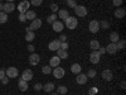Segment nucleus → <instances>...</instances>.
<instances>
[{"instance_id": "f257e3e1", "label": "nucleus", "mask_w": 126, "mask_h": 95, "mask_svg": "<svg viewBox=\"0 0 126 95\" xmlns=\"http://www.w3.org/2000/svg\"><path fill=\"white\" fill-rule=\"evenodd\" d=\"M64 24H66V27H67L68 29H76L77 25H78V20H77V18L69 15L68 18L64 19Z\"/></svg>"}, {"instance_id": "f03ea898", "label": "nucleus", "mask_w": 126, "mask_h": 95, "mask_svg": "<svg viewBox=\"0 0 126 95\" xmlns=\"http://www.w3.org/2000/svg\"><path fill=\"white\" fill-rule=\"evenodd\" d=\"M30 6V1L28 0H23V1H20L19 5H18V10L20 14H25L28 12V8Z\"/></svg>"}, {"instance_id": "7ed1b4c3", "label": "nucleus", "mask_w": 126, "mask_h": 95, "mask_svg": "<svg viewBox=\"0 0 126 95\" xmlns=\"http://www.w3.org/2000/svg\"><path fill=\"white\" fill-rule=\"evenodd\" d=\"M75 13H76V15L83 18V17H86V15H87L88 12H87V8H86V6H83V5H76V8H75Z\"/></svg>"}, {"instance_id": "20e7f679", "label": "nucleus", "mask_w": 126, "mask_h": 95, "mask_svg": "<svg viewBox=\"0 0 126 95\" xmlns=\"http://www.w3.org/2000/svg\"><path fill=\"white\" fill-rule=\"evenodd\" d=\"M52 72H53V76L56 79H62V77H64V69H62L61 66H57L54 67L53 70H52Z\"/></svg>"}, {"instance_id": "39448f33", "label": "nucleus", "mask_w": 126, "mask_h": 95, "mask_svg": "<svg viewBox=\"0 0 126 95\" xmlns=\"http://www.w3.org/2000/svg\"><path fill=\"white\" fill-rule=\"evenodd\" d=\"M100 60H101V55L98 53V51H92L91 53H90V61L92 62V63H98L100 62Z\"/></svg>"}, {"instance_id": "423d86ee", "label": "nucleus", "mask_w": 126, "mask_h": 95, "mask_svg": "<svg viewBox=\"0 0 126 95\" xmlns=\"http://www.w3.org/2000/svg\"><path fill=\"white\" fill-rule=\"evenodd\" d=\"M100 29V22L98 20H92V22L90 23L88 25V30L91 32V33H97Z\"/></svg>"}, {"instance_id": "0eeeda50", "label": "nucleus", "mask_w": 126, "mask_h": 95, "mask_svg": "<svg viewBox=\"0 0 126 95\" xmlns=\"http://www.w3.org/2000/svg\"><path fill=\"white\" fill-rule=\"evenodd\" d=\"M5 75L10 79H14V77H18V69L16 67H9L5 70Z\"/></svg>"}, {"instance_id": "6e6552de", "label": "nucleus", "mask_w": 126, "mask_h": 95, "mask_svg": "<svg viewBox=\"0 0 126 95\" xmlns=\"http://www.w3.org/2000/svg\"><path fill=\"white\" fill-rule=\"evenodd\" d=\"M101 75H102V79H103L105 81H111V80L113 79V73H112V71L109 70V69L103 70Z\"/></svg>"}, {"instance_id": "1a4fd4ad", "label": "nucleus", "mask_w": 126, "mask_h": 95, "mask_svg": "<svg viewBox=\"0 0 126 95\" xmlns=\"http://www.w3.org/2000/svg\"><path fill=\"white\" fill-rule=\"evenodd\" d=\"M39 61H40V57H39V55L38 53H32L30 56H29V63L32 66H35V65H38L39 63Z\"/></svg>"}, {"instance_id": "9d476101", "label": "nucleus", "mask_w": 126, "mask_h": 95, "mask_svg": "<svg viewBox=\"0 0 126 95\" xmlns=\"http://www.w3.org/2000/svg\"><path fill=\"white\" fill-rule=\"evenodd\" d=\"M33 76H34L33 71L29 70V69L24 70V71H23V73H22V79H23V80H25V81H30L32 79H33Z\"/></svg>"}, {"instance_id": "9b49d317", "label": "nucleus", "mask_w": 126, "mask_h": 95, "mask_svg": "<svg viewBox=\"0 0 126 95\" xmlns=\"http://www.w3.org/2000/svg\"><path fill=\"white\" fill-rule=\"evenodd\" d=\"M40 27H42V20H40L39 18H35L34 20H32V24L29 25L30 30H37V29H39Z\"/></svg>"}, {"instance_id": "f8f14e48", "label": "nucleus", "mask_w": 126, "mask_h": 95, "mask_svg": "<svg viewBox=\"0 0 126 95\" xmlns=\"http://www.w3.org/2000/svg\"><path fill=\"white\" fill-rule=\"evenodd\" d=\"M14 9H15L14 3H6V4H3V12L6 13V14L14 12Z\"/></svg>"}, {"instance_id": "ddd939ff", "label": "nucleus", "mask_w": 126, "mask_h": 95, "mask_svg": "<svg viewBox=\"0 0 126 95\" xmlns=\"http://www.w3.org/2000/svg\"><path fill=\"white\" fill-rule=\"evenodd\" d=\"M59 46H61V41H59V39H54V41L49 42L48 48H49L50 51H57V49H59Z\"/></svg>"}, {"instance_id": "4468645a", "label": "nucleus", "mask_w": 126, "mask_h": 95, "mask_svg": "<svg viewBox=\"0 0 126 95\" xmlns=\"http://www.w3.org/2000/svg\"><path fill=\"white\" fill-rule=\"evenodd\" d=\"M105 49H106V52H107L109 55H115V53H116V52L119 51L116 43H110L107 47H105Z\"/></svg>"}, {"instance_id": "2eb2a0df", "label": "nucleus", "mask_w": 126, "mask_h": 95, "mask_svg": "<svg viewBox=\"0 0 126 95\" xmlns=\"http://www.w3.org/2000/svg\"><path fill=\"white\" fill-rule=\"evenodd\" d=\"M87 79H88V77H87L86 73H78L76 81H77L78 85H85V84L87 82Z\"/></svg>"}, {"instance_id": "dca6fc26", "label": "nucleus", "mask_w": 126, "mask_h": 95, "mask_svg": "<svg viewBox=\"0 0 126 95\" xmlns=\"http://www.w3.org/2000/svg\"><path fill=\"white\" fill-rule=\"evenodd\" d=\"M126 15V10L122 9V8H117L116 10H115V18H117V19H122L125 18Z\"/></svg>"}, {"instance_id": "f3484780", "label": "nucleus", "mask_w": 126, "mask_h": 95, "mask_svg": "<svg viewBox=\"0 0 126 95\" xmlns=\"http://www.w3.org/2000/svg\"><path fill=\"white\" fill-rule=\"evenodd\" d=\"M59 63H61V58L58 56H53L49 60V66L50 67H57V66H59Z\"/></svg>"}, {"instance_id": "a211bd4d", "label": "nucleus", "mask_w": 126, "mask_h": 95, "mask_svg": "<svg viewBox=\"0 0 126 95\" xmlns=\"http://www.w3.org/2000/svg\"><path fill=\"white\" fill-rule=\"evenodd\" d=\"M18 86H19L20 91H27V90H28V81L20 79V80L18 81Z\"/></svg>"}, {"instance_id": "6ab92c4d", "label": "nucleus", "mask_w": 126, "mask_h": 95, "mask_svg": "<svg viewBox=\"0 0 126 95\" xmlns=\"http://www.w3.org/2000/svg\"><path fill=\"white\" fill-rule=\"evenodd\" d=\"M52 27H53V30H54V32H62L64 24H63L62 22H58V20H56V22L52 24Z\"/></svg>"}, {"instance_id": "aec40b11", "label": "nucleus", "mask_w": 126, "mask_h": 95, "mask_svg": "<svg viewBox=\"0 0 126 95\" xmlns=\"http://www.w3.org/2000/svg\"><path fill=\"white\" fill-rule=\"evenodd\" d=\"M81 71H82V67H81V65L79 63H73V65L71 66V72H73V73H81Z\"/></svg>"}, {"instance_id": "412c9836", "label": "nucleus", "mask_w": 126, "mask_h": 95, "mask_svg": "<svg viewBox=\"0 0 126 95\" xmlns=\"http://www.w3.org/2000/svg\"><path fill=\"white\" fill-rule=\"evenodd\" d=\"M57 56L61 58V60H63V58H68V52H67V49H57Z\"/></svg>"}, {"instance_id": "4be33fe9", "label": "nucleus", "mask_w": 126, "mask_h": 95, "mask_svg": "<svg viewBox=\"0 0 126 95\" xmlns=\"http://www.w3.org/2000/svg\"><path fill=\"white\" fill-rule=\"evenodd\" d=\"M42 90H44L46 93H52L54 90V84L53 82H47L46 85H43V89Z\"/></svg>"}, {"instance_id": "5701e85b", "label": "nucleus", "mask_w": 126, "mask_h": 95, "mask_svg": "<svg viewBox=\"0 0 126 95\" xmlns=\"http://www.w3.org/2000/svg\"><path fill=\"white\" fill-rule=\"evenodd\" d=\"M120 39V36L117 32H112V33L110 34V41H111V43H117Z\"/></svg>"}, {"instance_id": "b1692460", "label": "nucleus", "mask_w": 126, "mask_h": 95, "mask_svg": "<svg viewBox=\"0 0 126 95\" xmlns=\"http://www.w3.org/2000/svg\"><path fill=\"white\" fill-rule=\"evenodd\" d=\"M58 17H59L61 19H63V20H64L66 18H68V17H69L68 10H67V9H61L59 12H58Z\"/></svg>"}, {"instance_id": "393cba45", "label": "nucleus", "mask_w": 126, "mask_h": 95, "mask_svg": "<svg viewBox=\"0 0 126 95\" xmlns=\"http://www.w3.org/2000/svg\"><path fill=\"white\" fill-rule=\"evenodd\" d=\"M90 47H91V49H92V51H97V49L100 48V42H98V41H96V39L91 41V42H90Z\"/></svg>"}, {"instance_id": "a878e982", "label": "nucleus", "mask_w": 126, "mask_h": 95, "mask_svg": "<svg viewBox=\"0 0 126 95\" xmlns=\"http://www.w3.org/2000/svg\"><path fill=\"white\" fill-rule=\"evenodd\" d=\"M25 18H27V20H34L37 18L35 12H33V10H28V12L25 13Z\"/></svg>"}, {"instance_id": "bb28decb", "label": "nucleus", "mask_w": 126, "mask_h": 95, "mask_svg": "<svg viewBox=\"0 0 126 95\" xmlns=\"http://www.w3.org/2000/svg\"><path fill=\"white\" fill-rule=\"evenodd\" d=\"M34 38H35V34H34L33 30H29V32H27V33H25V41L27 42H32Z\"/></svg>"}, {"instance_id": "cd10ccee", "label": "nucleus", "mask_w": 126, "mask_h": 95, "mask_svg": "<svg viewBox=\"0 0 126 95\" xmlns=\"http://www.w3.org/2000/svg\"><path fill=\"white\" fill-rule=\"evenodd\" d=\"M8 22V14L4 12H0V24H4Z\"/></svg>"}, {"instance_id": "c85d7f7f", "label": "nucleus", "mask_w": 126, "mask_h": 95, "mask_svg": "<svg viewBox=\"0 0 126 95\" xmlns=\"http://www.w3.org/2000/svg\"><path fill=\"white\" fill-rule=\"evenodd\" d=\"M67 91H68V89H67L64 85H59L58 89H57V93H58V94H62V95L67 94Z\"/></svg>"}, {"instance_id": "c756f323", "label": "nucleus", "mask_w": 126, "mask_h": 95, "mask_svg": "<svg viewBox=\"0 0 126 95\" xmlns=\"http://www.w3.org/2000/svg\"><path fill=\"white\" fill-rule=\"evenodd\" d=\"M56 20H57V15H56V13H53L52 15H49V17L47 18V22H48L49 24H53Z\"/></svg>"}, {"instance_id": "7c9ffc66", "label": "nucleus", "mask_w": 126, "mask_h": 95, "mask_svg": "<svg viewBox=\"0 0 126 95\" xmlns=\"http://www.w3.org/2000/svg\"><path fill=\"white\" fill-rule=\"evenodd\" d=\"M100 28H102V29H109V28H110V23L107 22V20H101V22H100Z\"/></svg>"}, {"instance_id": "2f4dec72", "label": "nucleus", "mask_w": 126, "mask_h": 95, "mask_svg": "<svg viewBox=\"0 0 126 95\" xmlns=\"http://www.w3.org/2000/svg\"><path fill=\"white\" fill-rule=\"evenodd\" d=\"M42 72H43L44 75H49V73H52V67L50 66H43L42 67Z\"/></svg>"}, {"instance_id": "473e14b6", "label": "nucleus", "mask_w": 126, "mask_h": 95, "mask_svg": "<svg viewBox=\"0 0 126 95\" xmlns=\"http://www.w3.org/2000/svg\"><path fill=\"white\" fill-rule=\"evenodd\" d=\"M125 41L124 39H119V42L116 43V46H117V49H125Z\"/></svg>"}, {"instance_id": "72a5a7b5", "label": "nucleus", "mask_w": 126, "mask_h": 95, "mask_svg": "<svg viewBox=\"0 0 126 95\" xmlns=\"http://www.w3.org/2000/svg\"><path fill=\"white\" fill-rule=\"evenodd\" d=\"M96 70H94V69H91V70H88V72H87V77L88 79H92V77H94V76H96Z\"/></svg>"}, {"instance_id": "f704fd0d", "label": "nucleus", "mask_w": 126, "mask_h": 95, "mask_svg": "<svg viewBox=\"0 0 126 95\" xmlns=\"http://www.w3.org/2000/svg\"><path fill=\"white\" fill-rule=\"evenodd\" d=\"M42 3H43V0H32V1H30V4L34 5V6H39Z\"/></svg>"}, {"instance_id": "c9c22d12", "label": "nucleus", "mask_w": 126, "mask_h": 95, "mask_svg": "<svg viewBox=\"0 0 126 95\" xmlns=\"http://www.w3.org/2000/svg\"><path fill=\"white\" fill-rule=\"evenodd\" d=\"M67 5L69 6V8H76V1L75 0H67Z\"/></svg>"}, {"instance_id": "e433bc0d", "label": "nucleus", "mask_w": 126, "mask_h": 95, "mask_svg": "<svg viewBox=\"0 0 126 95\" xmlns=\"http://www.w3.org/2000/svg\"><path fill=\"white\" fill-rule=\"evenodd\" d=\"M122 3H124V0H112V4L115 6H121Z\"/></svg>"}, {"instance_id": "4c0bfd02", "label": "nucleus", "mask_w": 126, "mask_h": 95, "mask_svg": "<svg viewBox=\"0 0 126 95\" xmlns=\"http://www.w3.org/2000/svg\"><path fill=\"white\" fill-rule=\"evenodd\" d=\"M50 10H52V12H53V13H57L58 12V5L57 4H50Z\"/></svg>"}, {"instance_id": "58836bf2", "label": "nucleus", "mask_w": 126, "mask_h": 95, "mask_svg": "<svg viewBox=\"0 0 126 95\" xmlns=\"http://www.w3.org/2000/svg\"><path fill=\"white\" fill-rule=\"evenodd\" d=\"M59 48H61V49H67V48H68V42H61Z\"/></svg>"}, {"instance_id": "ea45409f", "label": "nucleus", "mask_w": 126, "mask_h": 95, "mask_svg": "<svg viewBox=\"0 0 126 95\" xmlns=\"http://www.w3.org/2000/svg\"><path fill=\"white\" fill-rule=\"evenodd\" d=\"M97 88H91L90 89V91H88V95H96L97 94Z\"/></svg>"}, {"instance_id": "a19ab883", "label": "nucleus", "mask_w": 126, "mask_h": 95, "mask_svg": "<svg viewBox=\"0 0 126 95\" xmlns=\"http://www.w3.org/2000/svg\"><path fill=\"white\" fill-rule=\"evenodd\" d=\"M34 89H35L37 91H40L42 89H43V85H42V84H40V82H37V84H35V85H34Z\"/></svg>"}, {"instance_id": "79ce46f5", "label": "nucleus", "mask_w": 126, "mask_h": 95, "mask_svg": "<svg viewBox=\"0 0 126 95\" xmlns=\"http://www.w3.org/2000/svg\"><path fill=\"white\" fill-rule=\"evenodd\" d=\"M19 22H22V23H24V22H27V18H25V14H19Z\"/></svg>"}, {"instance_id": "37998d69", "label": "nucleus", "mask_w": 126, "mask_h": 95, "mask_svg": "<svg viewBox=\"0 0 126 95\" xmlns=\"http://www.w3.org/2000/svg\"><path fill=\"white\" fill-rule=\"evenodd\" d=\"M97 51H98V53H100V55H103V53H106V49H105V47H101V46H100V48H98Z\"/></svg>"}, {"instance_id": "c03bdc74", "label": "nucleus", "mask_w": 126, "mask_h": 95, "mask_svg": "<svg viewBox=\"0 0 126 95\" xmlns=\"http://www.w3.org/2000/svg\"><path fill=\"white\" fill-rule=\"evenodd\" d=\"M34 49H35V47H34L33 45H29V46H28V51L30 52V53H33V52H34Z\"/></svg>"}, {"instance_id": "a18cd8bd", "label": "nucleus", "mask_w": 126, "mask_h": 95, "mask_svg": "<svg viewBox=\"0 0 126 95\" xmlns=\"http://www.w3.org/2000/svg\"><path fill=\"white\" fill-rule=\"evenodd\" d=\"M5 77V70H0V81Z\"/></svg>"}, {"instance_id": "49530a36", "label": "nucleus", "mask_w": 126, "mask_h": 95, "mask_svg": "<svg viewBox=\"0 0 126 95\" xmlns=\"http://www.w3.org/2000/svg\"><path fill=\"white\" fill-rule=\"evenodd\" d=\"M59 41H61V42H67V37H66L64 34H62V36L59 37Z\"/></svg>"}, {"instance_id": "de8ad7c7", "label": "nucleus", "mask_w": 126, "mask_h": 95, "mask_svg": "<svg viewBox=\"0 0 126 95\" xmlns=\"http://www.w3.org/2000/svg\"><path fill=\"white\" fill-rule=\"evenodd\" d=\"M1 82H3V84H4V85H6V84H8V82H9V79H8V77H4V79H3V80H1Z\"/></svg>"}, {"instance_id": "09e8293b", "label": "nucleus", "mask_w": 126, "mask_h": 95, "mask_svg": "<svg viewBox=\"0 0 126 95\" xmlns=\"http://www.w3.org/2000/svg\"><path fill=\"white\" fill-rule=\"evenodd\" d=\"M120 86H121V89H124V90H125V89H126V82H125V81H122Z\"/></svg>"}, {"instance_id": "8fccbe9b", "label": "nucleus", "mask_w": 126, "mask_h": 95, "mask_svg": "<svg viewBox=\"0 0 126 95\" xmlns=\"http://www.w3.org/2000/svg\"><path fill=\"white\" fill-rule=\"evenodd\" d=\"M0 12H3V4L0 3Z\"/></svg>"}, {"instance_id": "3c124183", "label": "nucleus", "mask_w": 126, "mask_h": 95, "mask_svg": "<svg viewBox=\"0 0 126 95\" xmlns=\"http://www.w3.org/2000/svg\"><path fill=\"white\" fill-rule=\"evenodd\" d=\"M50 95H58V93H53V91H52V93H49Z\"/></svg>"}, {"instance_id": "603ef678", "label": "nucleus", "mask_w": 126, "mask_h": 95, "mask_svg": "<svg viewBox=\"0 0 126 95\" xmlns=\"http://www.w3.org/2000/svg\"><path fill=\"white\" fill-rule=\"evenodd\" d=\"M14 0H6V3H13Z\"/></svg>"}, {"instance_id": "864d4df0", "label": "nucleus", "mask_w": 126, "mask_h": 95, "mask_svg": "<svg viewBox=\"0 0 126 95\" xmlns=\"http://www.w3.org/2000/svg\"><path fill=\"white\" fill-rule=\"evenodd\" d=\"M66 1H67V0H66Z\"/></svg>"}]
</instances>
